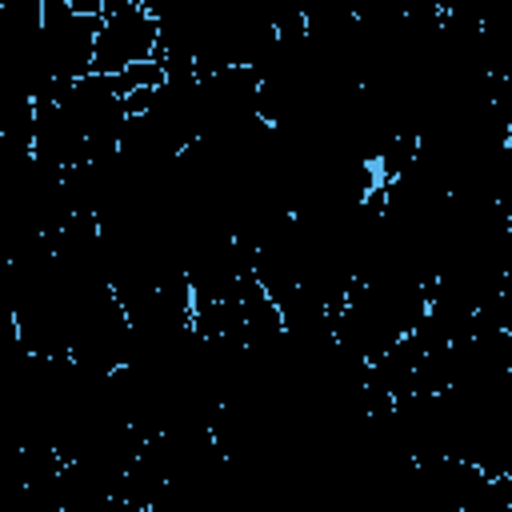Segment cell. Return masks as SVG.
<instances>
[{
  "mask_svg": "<svg viewBox=\"0 0 512 512\" xmlns=\"http://www.w3.org/2000/svg\"><path fill=\"white\" fill-rule=\"evenodd\" d=\"M156 40H160L156 8L136 4V0L104 4L88 76H120L132 64L156 60Z\"/></svg>",
  "mask_w": 512,
  "mask_h": 512,
  "instance_id": "1",
  "label": "cell"
},
{
  "mask_svg": "<svg viewBox=\"0 0 512 512\" xmlns=\"http://www.w3.org/2000/svg\"><path fill=\"white\" fill-rule=\"evenodd\" d=\"M100 16L76 12L68 0H40V56L52 84L88 76Z\"/></svg>",
  "mask_w": 512,
  "mask_h": 512,
  "instance_id": "2",
  "label": "cell"
}]
</instances>
